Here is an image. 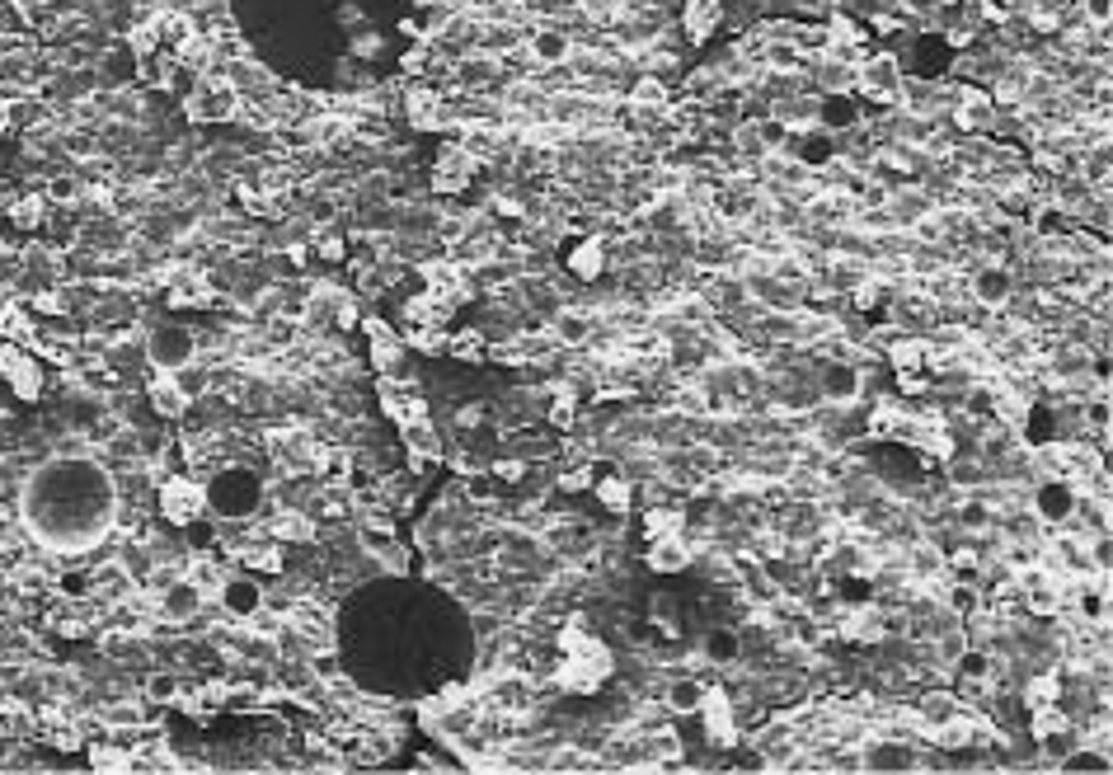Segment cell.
Listing matches in <instances>:
<instances>
[{
  "mask_svg": "<svg viewBox=\"0 0 1113 775\" xmlns=\"http://www.w3.org/2000/svg\"><path fill=\"white\" fill-rule=\"evenodd\" d=\"M19 512L33 541H43L57 555H85L99 541H109L118 522V489L104 465L57 456L24 480Z\"/></svg>",
  "mask_w": 1113,
  "mask_h": 775,
  "instance_id": "6da1fadb",
  "label": "cell"
},
{
  "mask_svg": "<svg viewBox=\"0 0 1113 775\" xmlns=\"http://www.w3.org/2000/svg\"><path fill=\"white\" fill-rule=\"evenodd\" d=\"M207 484V508L221 512V517H231V522H245L254 517L263 503V480L245 465H231V470H217Z\"/></svg>",
  "mask_w": 1113,
  "mask_h": 775,
  "instance_id": "7a4b0ae2",
  "label": "cell"
},
{
  "mask_svg": "<svg viewBox=\"0 0 1113 775\" xmlns=\"http://www.w3.org/2000/svg\"><path fill=\"white\" fill-rule=\"evenodd\" d=\"M611 677V649H606L602 639L583 653H564V663H559L555 682L569 691V696H597L602 682Z\"/></svg>",
  "mask_w": 1113,
  "mask_h": 775,
  "instance_id": "3957f363",
  "label": "cell"
},
{
  "mask_svg": "<svg viewBox=\"0 0 1113 775\" xmlns=\"http://www.w3.org/2000/svg\"><path fill=\"white\" fill-rule=\"evenodd\" d=\"M160 517L170 522V527H193L202 512H207V484L198 475H170V480H160Z\"/></svg>",
  "mask_w": 1113,
  "mask_h": 775,
  "instance_id": "277c9868",
  "label": "cell"
},
{
  "mask_svg": "<svg viewBox=\"0 0 1113 775\" xmlns=\"http://www.w3.org/2000/svg\"><path fill=\"white\" fill-rule=\"evenodd\" d=\"M0 376H5V386H10L15 400H24V404L43 400V362H38L33 348L5 343V348H0Z\"/></svg>",
  "mask_w": 1113,
  "mask_h": 775,
  "instance_id": "5b68a950",
  "label": "cell"
},
{
  "mask_svg": "<svg viewBox=\"0 0 1113 775\" xmlns=\"http://www.w3.org/2000/svg\"><path fill=\"white\" fill-rule=\"evenodd\" d=\"M902 62L893 52H879V57H860L855 66V94H865L874 104H893L897 90H902Z\"/></svg>",
  "mask_w": 1113,
  "mask_h": 775,
  "instance_id": "8992f818",
  "label": "cell"
},
{
  "mask_svg": "<svg viewBox=\"0 0 1113 775\" xmlns=\"http://www.w3.org/2000/svg\"><path fill=\"white\" fill-rule=\"evenodd\" d=\"M696 714H700V724H705V738H710L714 747L738 743V714H733V696H728L724 686H705Z\"/></svg>",
  "mask_w": 1113,
  "mask_h": 775,
  "instance_id": "52a82bcc",
  "label": "cell"
},
{
  "mask_svg": "<svg viewBox=\"0 0 1113 775\" xmlns=\"http://www.w3.org/2000/svg\"><path fill=\"white\" fill-rule=\"evenodd\" d=\"M146 357H151L155 372H184L188 362L198 357V339H193L188 329H179V325H165V329H155V334H151Z\"/></svg>",
  "mask_w": 1113,
  "mask_h": 775,
  "instance_id": "ba28073f",
  "label": "cell"
},
{
  "mask_svg": "<svg viewBox=\"0 0 1113 775\" xmlns=\"http://www.w3.org/2000/svg\"><path fill=\"white\" fill-rule=\"evenodd\" d=\"M306 320L310 325H329V329H353L357 325V301L339 287L320 282L315 292L306 296Z\"/></svg>",
  "mask_w": 1113,
  "mask_h": 775,
  "instance_id": "9c48e42d",
  "label": "cell"
},
{
  "mask_svg": "<svg viewBox=\"0 0 1113 775\" xmlns=\"http://www.w3.org/2000/svg\"><path fill=\"white\" fill-rule=\"evenodd\" d=\"M480 174V155L470 151V146H447V151L437 155V165H433V188L437 193H465L470 188V179Z\"/></svg>",
  "mask_w": 1113,
  "mask_h": 775,
  "instance_id": "30bf717a",
  "label": "cell"
},
{
  "mask_svg": "<svg viewBox=\"0 0 1113 775\" xmlns=\"http://www.w3.org/2000/svg\"><path fill=\"white\" fill-rule=\"evenodd\" d=\"M1029 512H1034L1043 527H1062L1071 512H1076V489L1071 480H1038L1029 494Z\"/></svg>",
  "mask_w": 1113,
  "mask_h": 775,
  "instance_id": "8fae6325",
  "label": "cell"
},
{
  "mask_svg": "<svg viewBox=\"0 0 1113 775\" xmlns=\"http://www.w3.org/2000/svg\"><path fill=\"white\" fill-rule=\"evenodd\" d=\"M146 395H151L155 419H184L188 409H193V390L179 381V372H155Z\"/></svg>",
  "mask_w": 1113,
  "mask_h": 775,
  "instance_id": "7c38bea8",
  "label": "cell"
},
{
  "mask_svg": "<svg viewBox=\"0 0 1113 775\" xmlns=\"http://www.w3.org/2000/svg\"><path fill=\"white\" fill-rule=\"evenodd\" d=\"M362 329H367V348H371V362L381 367V372H400V362H404V339L395 334V329L381 320V315H367L362 320Z\"/></svg>",
  "mask_w": 1113,
  "mask_h": 775,
  "instance_id": "4fadbf2b",
  "label": "cell"
},
{
  "mask_svg": "<svg viewBox=\"0 0 1113 775\" xmlns=\"http://www.w3.org/2000/svg\"><path fill=\"white\" fill-rule=\"evenodd\" d=\"M165 301H170L174 310H212L217 306V287H212V278L207 273H179V278L170 282V292H165Z\"/></svg>",
  "mask_w": 1113,
  "mask_h": 775,
  "instance_id": "5bb4252c",
  "label": "cell"
},
{
  "mask_svg": "<svg viewBox=\"0 0 1113 775\" xmlns=\"http://www.w3.org/2000/svg\"><path fill=\"white\" fill-rule=\"evenodd\" d=\"M569 52H573V38L555 24H541V29L526 33V57L536 66H569Z\"/></svg>",
  "mask_w": 1113,
  "mask_h": 775,
  "instance_id": "9a60e30c",
  "label": "cell"
},
{
  "mask_svg": "<svg viewBox=\"0 0 1113 775\" xmlns=\"http://www.w3.org/2000/svg\"><path fill=\"white\" fill-rule=\"evenodd\" d=\"M691 564H696V545L686 541V531H672V536L649 541V569H658V574H681V569H691Z\"/></svg>",
  "mask_w": 1113,
  "mask_h": 775,
  "instance_id": "2e32d148",
  "label": "cell"
},
{
  "mask_svg": "<svg viewBox=\"0 0 1113 775\" xmlns=\"http://www.w3.org/2000/svg\"><path fill=\"white\" fill-rule=\"evenodd\" d=\"M860 381H865V372H860L855 362H841V357H836L832 367L822 372V395L832 404H851V400H860V390H865Z\"/></svg>",
  "mask_w": 1113,
  "mask_h": 775,
  "instance_id": "e0dca14e",
  "label": "cell"
},
{
  "mask_svg": "<svg viewBox=\"0 0 1113 775\" xmlns=\"http://www.w3.org/2000/svg\"><path fill=\"white\" fill-rule=\"evenodd\" d=\"M348 132H353V118H343V113H320V118H306V127H301L306 146H315V151L339 146Z\"/></svg>",
  "mask_w": 1113,
  "mask_h": 775,
  "instance_id": "ac0fdd59",
  "label": "cell"
},
{
  "mask_svg": "<svg viewBox=\"0 0 1113 775\" xmlns=\"http://www.w3.org/2000/svg\"><path fill=\"white\" fill-rule=\"evenodd\" d=\"M602 268H606V240L602 235H588V240H578V245L569 249V273L578 282L602 278Z\"/></svg>",
  "mask_w": 1113,
  "mask_h": 775,
  "instance_id": "d6986e66",
  "label": "cell"
},
{
  "mask_svg": "<svg viewBox=\"0 0 1113 775\" xmlns=\"http://www.w3.org/2000/svg\"><path fill=\"white\" fill-rule=\"evenodd\" d=\"M883 353H888V362H893L897 372H921V367H926V339L902 334V329H893V334H888Z\"/></svg>",
  "mask_w": 1113,
  "mask_h": 775,
  "instance_id": "ffe728a7",
  "label": "cell"
},
{
  "mask_svg": "<svg viewBox=\"0 0 1113 775\" xmlns=\"http://www.w3.org/2000/svg\"><path fill=\"white\" fill-rule=\"evenodd\" d=\"M217 602H226V611H231V616L249 620L263 606V588L254 583V578H226V588H221Z\"/></svg>",
  "mask_w": 1113,
  "mask_h": 775,
  "instance_id": "44dd1931",
  "label": "cell"
},
{
  "mask_svg": "<svg viewBox=\"0 0 1113 775\" xmlns=\"http://www.w3.org/2000/svg\"><path fill=\"white\" fill-rule=\"evenodd\" d=\"M226 578H231V569H221V564H217L212 555H198L193 564H188L184 583H193V592H198L202 602H207V597H221V588H226Z\"/></svg>",
  "mask_w": 1113,
  "mask_h": 775,
  "instance_id": "7402d4cb",
  "label": "cell"
},
{
  "mask_svg": "<svg viewBox=\"0 0 1113 775\" xmlns=\"http://www.w3.org/2000/svg\"><path fill=\"white\" fill-rule=\"evenodd\" d=\"M38 729H43L47 743L62 747V752H80V743H85V738H80V729H76V719H71L66 710H43V714H38Z\"/></svg>",
  "mask_w": 1113,
  "mask_h": 775,
  "instance_id": "603a6c76",
  "label": "cell"
},
{
  "mask_svg": "<svg viewBox=\"0 0 1113 775\" xmlns=\"http://www.w3.org/2000/svg\"><path fill=\"white\" fill-rule=\"evenodd\" d=\"M700 696H705V686H700V677H691V672H681V677H667L663 682V705L672 714H696Z\"/></svg>",
  "mask_w": 1113,
  "mask_h": 775,
  "instance_id": "cb8c5ba5",
  "label": "cell"
},
{
  "mask_svg": "<svg viewBox=\"0 0 1113 775\" xmlns=\"http://www.w3.org/2000/svg\"><path fill=\"white\" fill-rule=\"evenodd\" d=\"M240 569H249V574H282L287 569V555H282V541H254L240 550Z\"/></svg>",
  "mask_w": 1113,
  "mask_h": 775,
  "instance_id": "d4e9b609",
  "label": "cell"
},
{
  "mask_svg": "<svg viewBox=\"0 0 1113 775\" xmlns=\"http://www.w3.org/2000/svg\"><path fill=\"white\" fill-rule=\"evenodd\" d=\"M869 437H902L907 442V433H912V414L907 409H897L893 400H883L874 414H869Z\"/></svg>",
  "mask_w": 1113,
  "mask_h": 775,
  "instance_id": "484cf974",
  "label": "cell"
},
{
  "mask_svg": "<svg viewBox=\"0 0 1113 775\" xmlns=\"http://www.w3.org/2000/svg\"><path fill=\"white\" fill-rule=\"evenodd\" d=\"M700 658L705 663H719V667H733L742 658V644H738V630H710L705 635V644H700Z\"/></svg>",
  "mask_w": 1113,
  "mask_h": 775,
  "instance_id": "4316f807",
  "label": "cell"
},
{
  "mask_svg": "<svg viewBox=\"0 0 1113 775\" xmlns=\"http://www.w3.org/2000/svg\"><path fill=\"white\" fill-rule=\"evenodd\" d=\"M681 24L691 33V43H705L710 29L719 24V5H714V0H686V5H681Z\"/></svg>",
  "mask_w": 1113,
  "mask_h": 775,
  "instance_id": "83f0119b",
  "label": "cell"
},
{
  "mask_svg": "<svg viewBox=\"0 0 1113 775\" xmlns=\"http://www.w3.org/2000/svg\"><path fill=\"white\" fill-rule=\"evenodd\" d=\"M85 757H90V766L99 775H123V771H132V766H137V761H132V752H127V747H118V743H90V747H85Z\"/></svg>",
  "mask_w": 1113,
  "mask_h": 775,
  "instance_id": "f1b7e54d",
  "label": "cell"
},
{
  "mask_svg": "<svg viewBox=\"0 0 1113 775\" xmlns=\"http://www.w3.org/2000/svg\"><path fill=\"white\" fill-rule=\"evenodd\" d=\"M268 536L282 545H306V541H315V522H310L306 512H282V517H273Z\"/></svg>",
  "mask_w": 1113,
  "mask_h": 775,
  "instance_id": "f546056e",
  "label": "cell"
},
{
  "mask_svg": "<svg viewBox=\"0 0 1113 775\" xmlns=\"http://www.w3.org/2000/svg\"><path fill=\"white\" fill-rule=\"evenodd\" d=\"M597 503H602L606 512L625 517V512L634 508V484L625 480V475H606V480H597Z\"/></svg>",
  "mask_w": 1113,
  "mask_h": 775,
  "instance_id": "4dcf8cb0",
  "label": "cell"
},
{
  "mask_svg": "<svg viewBox=\"0 0 1113 775\" xmlns=\"http://www.w3.org/2000/svg\"><path fill=\"white\" fill-rule=\"evenodd\" d=\"M400 433H404V447L414 451V461H437V456H442V442H437V433H433V423L428 419L404 423Z\"/></svg>",
  "mask_w": 1113,
  "mask_h": 775,
  "instance_id": "1f68e13d",
  "label": "cell"
},
{
  "mask_svg": "<svg viewBox=\"0 0 1113 775\" xmlns=\"http://www.w3.org/2000/svg\"><path fill=\"white\" fill-rule=\"evenodd\" d=\"M1024 705L1029 710H1043V705H1062V677L1057 672H1038V677H1029L1024 682Z\"/></svg>",
  "mask_w": 1113,
  "mask_h": 775,
  "instance_id": "d6a6232c",
  "label": "cell"
},
{
  "mask_svg": "<svg viewBox=\"0 0 1113 775\" xmlns=\"http://www.w3.org/2000/svg\"><path fill=\"white\" fill-rule=\"evenodd\" d=\"M404 113H409V123L414 127H437L442 123V99H437L433 90H409Z\"/></svg>",
  "mask_w": 1113,
  "mask_h": 775,
  "instance_id": "836d02e7",
  "label": "cell"
},
{
  "mask_svg": "<svg viewBox=\"0 0 1113 775\" xmlns=\"http://www.w3.org/2000/svg\"><path fill=\"white\" fill-rule=\"evenodd\" d=\"M447 357H461V362H484V357H489V343H484L480 329H456V334H447Z\"/></svg>",
  "mask_w": 1113,
  "mask_h": 775,
  "instance_id": "e575fe53",
  "label": "cell"
},
{
  "mask_svg": "<svg viewBox=\"0 0 1113 775\" xmlns=\"http://www.w3.org/2000/svg\"><path fill=\"white\" fill-rule=\"evenodd\" d=\"M198 592H193V583H184V578H179V583H170V588H165V597H160V606H165V616L170 620H188L193 616V611H198Z\"/></svg>",
  "mask_w": 1113,
  "mask_h": 775,
  "instance_id": "d590c367",
  "label": "cell"
},
{
  "mask_svg": "<svg viewBox=\"0 0 1113 775\" xmlns=\"http://www.w3.org/2000/svg\"><path fill=\"white\" fill-rule=\"evenodd\" d=\"M559 343H588L592 339V315L588 310H564L555 315V329H550Z\"/></svg>",
  "mask_w": 1113,
  "mask_h": 775,
  "instance_id": "8d00e7d4",
  "label": "cell"
},
{
  "mask_svg": "<svg viewBox=\"0 0 1113 775\" xmlns=\"http://www.w3.org/2000/svg\"><path fill=\"white\" fill-rule=\"evenodd\" d=\"M672 531H686V512H681V508H658V503H653V508L644 512V536H649V541H658V536H672Z\"/></svg>",
  "mask_w": 1113,
  "mask_h": 775,
  "instance_id": "74e56055",
  "label": "cell"
},
{
  "mask_svg": "<svg viewBox=\"0 0 1113 775\" xmlns=\"http://www.w3.org/2000/svg\"><path fill=\"white\" fill-rule=\"evenodd\" d=\"M10 221H15L19 231H38L47 221V198L43 193H24V198L10 207Z\"/></svg>",
  "mask_w": 1113,
  "mask_h": 775,
  "instance_id": "f35d334b",
  "label": "cell"
},
{
  "mask_svg": "<svg viewBox=\"0 0 1113 775\" xmlns=\"http://www.w3.org/2000/svg\"><path fill=\"white\" fill-rule=\"evenodd\" d=\"M0 334H5V343H24V348L38 339V334H33L29 310H19V306H5V310H0Z\"/></svg>",
  "mask_w": 1113,
  "mask_h": 775,
  "instance_id": "ab89813d",
  "label": "cell"
},
{
  "mask_svg": "<svg viewBox=\"0 0 1113 775\" xmlns=\"http://www.w3.org/2000/svg\"><path fill=\"white\" fill-rule=\"evenodd\" d=\"M409 348H414V353H423V357H442L447 353V329L442 325H418V329H409Z\"/></svg>",
  "mask_w": 1113,
  "mask_h": 775,
  "instance_id": "60d3db41",
  "label": "cell"
},
{
  "mask_svg": "<svg viewBox=\"0 0 1113 775\" xmlns=\"http://www.w3.org/2000/svg\"><path fill=\"white\" fill-rule=\"evenodd\" d=\"M949 480L959 484V489H973V484H982V465L977 461H959V456H949Z\"/></svg>",
  "mask_w": 1113,
  "mask_h": 775,
  "instance_id": "b9f144b4",
  "label": "cell"
},
{
  "mask_svg": "<svg viewBox=\"0 0 1113 775\" xmlns=\"http://www.w3.org/2000/svg\"><path fill=\"white\" fill-rule=\"evenodd\" d=\"M592 470H588V461H578L573 465V470H564V475H559V489H564V494H578V489H592Z\"/></svg>",
  "mask_w": 1113,
  "mask_h": 775,
  "instance_id": "7bdbcfd3",
  "label": "cell"
},
{
  "mask_svg": "<svg viewBox=\"0 0 1113 775\" xmlns=\"http://www.w3.org/2000/svg\"><path fill=\"white\" fill-rule=\"evenodd\" d=\"M315 254H320V259H329V264H339L343 254H348V240H343L339 231H325L320 240H315Z\"/></svg>",
  "mask_w": 1113,
  "mask_h": 775,
  "instance_id": "ee69618b",
  "label": "cell"
},
{
  "mask_svg": "<svg viewBox=\"0 0 1113 775\" xmlns=\"http://www.w3.org/2000/svg\"><path fill=\"white\" fill-rule=\"evenodd\" d=\"M240 202H245V207L254 212V217H273V212H278V202H273V198H263L259 188H240Z\"/></svg>",
  "mask_w": 1113,
  "mask_h": 775,
  "instance_id": "f6af8a7d",
  "label": "cell"
},
{
  "mask_svg": "<svg viewBox=\"0 0 1113 775\" xmlns=\"http://www.w3.org/2000/svg\"><path fill=\"white\" fill-rule=\"evenodd\" d=\"M498 66L494 62H461V80L465 85H484V80H494Z\"/></svg>",
  "mask_w": 1113,
  "mask_h": 775,
  "instance_id": "bcb514c9",
  "label": "cell"
},
{
  "mask_svg": "<svg viewBox=\"0 0 1113 775\" xmlns=\"http://www.w3.org/2000/svg\"><path fill=\"white\" fill-rule=\"evenodd\" d=\"M76 193H80L76 179H52V184L43 188V198H47V202H76Z\"/></svg>",
  "mask_w": 1113,
  "mask_h": 775,
  "instance_id": "7dc6e473",
  "label": "cell"
},
{
  "mask_svg": "<svg viewBox=\"0 0 1113 775\" xmlns=\"http://www.w3.org/2000/svg\"><path fill=\"white\" fill-rule=\"evenodd\" d=\"M33 310H38V315H66V301H62V292H38L33 296Z\"/></svg>",
  "mask_w": 1113,
  "mask_h": 775,
  "instance_id": "c3c4849f",
  "label": "cell"
},
{
  "mask_svg": "<svg viewBox=\"0 0 1113 775\" xmlns=\"http://www.w3.org/2000/svg\"><path fill=\"white\" fill-rule=\"evenodd\" d=\"M381 47H386V38H381V33H357V38H353V52H357V57H376Z\"/></svg>",
  "mask_w": 1113,
  "mask_h": 775,
  "instance_id": "681fc988",
  "label": "cell"
},
{
  "mask_svg": "<svg viewBox=\"0 0 1113 775\" xmlns=\"http://www.w3.org/2000/svg\"><path fill=\"white\" fill-rule=\"evenodd\" d=\"M494 475L503 484H517L526 475V461H512V456H508V461H494Z\"/></svg>",
  "mask_w": 1113,
  "mask_h": 775,
  "instance_id": "f907efd6",
  "label": "cell"
},
{
  "mask_svg": "<svg viewBox=\"0 0 1113 775\" xmlns=\"http://www.w3.org/2000/svg\"><path fill=\"white\" fill-rule=\"evenodd\" d=\"M57 588H62L66 597H85V592H90V578H85V574H62V578H57Z\"/></svg>",
  "mask_w": 1113,
  "mask_h": 775,
  "instance_id": "816d5d0a",
  "label": "cell"
},
{
  "mask_svg": "<svg viewBox=\"0 0 1113 775\" xmlns=\"http://www.w3.org/2000/svg\"><path fill=\"white\" fill-rule=\"evenodd\" d=\"M146 691H151V700H174L179 696V682H174V677H151Z\"/></svg>",
  "mask_w": 1113,
  "mask_h": 775,
  "instance_id": "f5cc1de1",
  "label": "cell"
},
{
  "mask_svg": "<svg viewBox=\"0 0 1113 775\" xmlns=\"http://www.w3.org/2000/svg\"><path fill=\"white\" fill-rule=\"evenodd\" d=\"M897 390L902 395H926V381H921V372H897Z\"/></svg>",
  "mask_w": 1113,
  "mask_h": 775,
  "instance_id": "db71d44e",
  "label": "cell"
},
{
  "mask_svg": "<svg viewBox=\"0 0 1113 775\" xmlns=\"http://www.w3.org/2000/svg\"><path fill=\"white\" fill-rule=\"evenodd\" d=\"M38 5H43V0H15V10H19V19H24V24H38Z\"/></svg>",
  "mask_w": 1113,
  "mask_h": 775,
  "instance_id": "11a10c76",
  "label": "cell"
},
{
  "mask_svg": "<svg viewBox=\"0 0 1113 775\" xmlns=\"http://www.w3.org/2000/svg\"><path fill=\"white\" fill-rule=\"evenodd\" d=\"M494 212H503V217H522L526 207H522L517 198H503V193H498V198H494Z\"/></svg>",
  "mask_w": 1113,
  "mask_h": 775,
  "instance_id": "9f6ffc18",
  "label": "cell"
},
{
  "mask_svg": "<svg viewBox=\"0 0 1113 775\" xmlns=\"http://www.w3.org/2000/svg\"><path fill=\"white\" fill-rule=\"evenodd\" d=\"M10 127H15V109H10V104H5V99H0V137H5V132H10Z\"/></svg>",
  "mask_w": 1113,
  "mask_h": 775,
  "instance_id": "6f0895ef",
  "label": "cell"
}]
</instances>
